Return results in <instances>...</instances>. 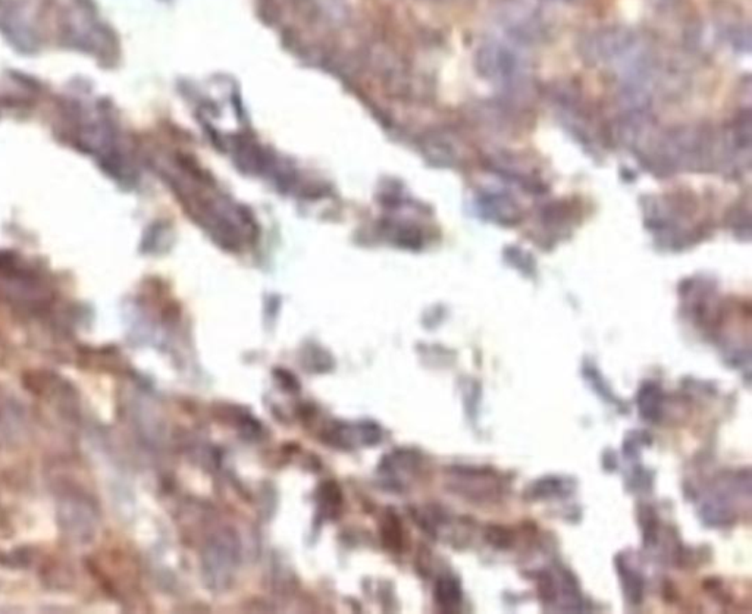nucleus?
I'll list each match as a JSON object with an SVG mask.
<instances>
[{
  "label": "nucleus",
  "mask_w": 752,
  "mask_h": 614,
  "mask_svg": "<svg viewBox=\"0 0 752 614\" xmlns=\"http://www.w3.org/2000/svg\"><path fill=\"white\" fill-rule=\"evenodd\" d=\"M639 409L644 419L656 422L660 418V396H657V390L645 388L639 394Z\"/></svg>",
  "instance_id": "39448f33"
},
{
  "label": "nucleus",
  "mask_w": 752,
  "mask_h": 614,
  "mask_svg": "<svg viewBox=\"0 0 752 614\" xmlns=\"http://www.w3.org/2000/svg\"><path fill=\"white\" fill-rule=\"evenodd\" d=\"M437 601L444 613H454L462 601L460 585L455 579L440 580L437 586Z\"/></svg>",
  "instance_id": "7ed1b4c3"
},
{
  "label": "nucleus",
  "mask_w": 752,
  "mask_h": 614,
  "mask_svg": "<svg viewBox=\"0 0 752 614\" xmlns=\"http://www.w3.org/2000/svg\"><path fill=\"white\" fill-rule=\"evenodd\" d=\"M632 43H634V32L623 27H610L592 34L586 45V50L604 59L629 50Z\"/></svg>",
  "instance_id": "f257e3e1"
},
{
  "label": "nucleus",
  "mask_w": 752,
  "mask_h": 614,
  "mask_svg": "<svg viewBox=\"0 0 752 614\" xmlns=\"http://www.w3.org/2000/svg\"><path fill=\"white\" fill-rule=\"evenodd\" d=\"M477 67L486 76H508L515 72L516 56L499 43H488L477 52Z\"/></svg>",
  "instance_id": "f03ea898"
},
{
  "label": "nucleus",
  "mask_w": 752,
  "mask_h": 614,
  "mask_svg": "<svg viewBox=\"0 0 752 614\" xmlns=\"http://www.w3.org/2000/svg\"><path fill=\"white\" fill-rule=\"evenodd\" d=\"M616 563H617L620 575H622V580L625 584V591L629 601L634 602V604H639V602L642 601V589H644L642 579L635 572H632L630 569H627L625 563H619V562Z\"/></svg>",
  "instance_id": "20e7f679"
},
{
  "label": "nucleus",
  "mask_w": 752,
  "mask_h": 614,
  "mask_svg": "<svg viewBox=\"0 0 752 614\" xmlns=\"http://www.w3.org/2000/svg\"><path fill=\"white\" fill-rule=\"evenodd\" d=\"M485 538L493 547L498 548V550H508L515 541L511 531L501 528V526H489L485 533Z\"/></svg>",
  "instance_id": "423d86ee"
},
{
  "label": "nucleus",
  "mask_w": 752,
  "mask_h": 614,
  "mask_svg": "<svg viewBox=\"0 0 752 614\" xmlns=\"http://www.w3.org/2000/svg\"><path fill=\"white\" fill-rule=\"evenodd\" d=\"M561 491V482L557 479H548V480H539L530 489V498H547L554 496L552 492Z\"/></svg>",
  "instance_id": "0eeeda50"
}]
</instances>
